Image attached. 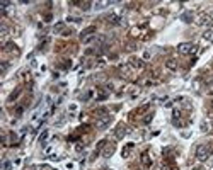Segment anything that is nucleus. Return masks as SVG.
<instances>
[{
	"label": "nucleus",
	"mask_w": 213,
	"mask_h": 170,
	"mask_svg": "<svg viewBox=\"0 0 213 170\" xmlns=\"http://www.w3.org/2000/svg\"><path fill=\"white\" fill-rule=\"evenodd\" d=\"M203 41L204 42H208V44H211L213 42V31L210 29V31H204V34H203Z\"/></svg>",
	"instance_id": "8"
},
{
	"label": "nucleus",
	"mask_w": 213,
	"mask_h": 170,
	"mask_svg": "<svg viewBox=\"0 0 213 170\" xmlns=\"http://www.w3.org/2000/svg\"><path fill=\"white\" fill-rule=\"evenodd\" d=\"M165 66H167V70H170V72H174V70H177V61H176L174 58H170L165 61Z\"/></svg>",
	"instance_id": "6"
},
{
	"label": "nucleus",
	"mask_w": 213,
	"mask_h": 170,
	"mask_svg": "<svg viewBox=\"0 0 213 170\" xmlns=\"http://www.w3.org/2000/svg\"><path fill=\"white\" fill-rule=\"evenodd\" d=\"M92 32H96V25H89L87 29H84L82 31V34H80V38H82V41L85 38H89V36H94Z\"/></svg>",
	"instance_id": "4"
},
{
	"label": "nucleus",
	"mask_w": 213,
	"mask_h": 170,
	"mask_svg": "<svg viewBox=\"0 0 213 170\" xmlns=\"http://www.w3.org/2000/svg\"><path fill=\"white\" fill-rule=\"evenodd\" d=\"M113 153H114V144H108V146L104 148V153H102V155H104L106 158H109Z\"/></svg>",
	"instance_id": "10"
},
{
	"label": "nucleus",
	"mask_w": 213,
	"mask_h": 170,
	"mask_svg": "<svg viewBox=\"0 0 213 170\" xmlns=\"http://www.w3.org/2000/svg\"><path fill=\"white\" fill-rule=\"evenodd\" d=\"M27 78H29V73L24 72V73H22V80H27Z\"/></svg>",
	"instance_id": "22"
},
{
	"label": "nucleus",
	"mask_w": 213,
	"mask_h": 170,
	"mask_svg": "<svg viewBox=\"0 0 213 170\" xmlns=\"http://www.w3.org/2000/svg\"><path fill=\"white\" fill-rule=\"evenodd\" d=\"M213 148L210 146V144H200L198 148H196V158L200 162H204V160H208L210 155H211Z\"/></svg>",
	"instance_id": "1"
},
{
	"label": "nucleus",
	"mask_w": 213,
	"mask_h": 170,
	"mask_svg": "<svg viewBox=\"0 0 213 170\" xmlns=\"http://www.w3.org/2000/svg\"><path fill=\"white\" fill-rule=\"evenodd\" d=\"M0 36H2V38H5V36H7V34H9V27H7V25L5 24H2V29H0Z\"/></svg>",
	"instance_id": "13"
},
{
	"label": "nucleus",
	"mask_w": 213,
	"mask_h": 170,
	"mask_svg": "<svg viewBox=\"0 0 213 170\" xmlns=\"http://www.w3.org/2000/svg\"><path fill=\"white\" fill-rule=\"evenodd\" d=\"M106 170H111V168H106Z\"/></svg>",
	"instance_id": "25"
},
{
	"label": "nucleus",
	"mask_w": 213,
	"mask_h": 170,
	"mask_svg": "<svg viewBox=\"0 0 213 170\" xmlns=\"http://www.w3.org/2000/svg\"><path fill=\"white\" fill-rule=\"evenodd\" d=\"M46 138H48V131H44L43 134L39 136V143H44V141H46Z\"/></svg>",
	"instance_id": "17"
},
{
	"label": "nucleus",
	"mask_w": 213,
	"mask_h": 170,
	"mask_svg": "<svg viewBox=\"0 0 213 170\" xmlns=\"http://www.w3.org/2000/svg\"><path fill=\"white\" fill-rule=\"evenodd\" d=\"M4 168H5V170H10V163H9V162H5V165H4Z\"/></svg>",
	"instance_id": "23"
},
{
	"label": "nucleus",
	"mask_w": 213,
	"mask_h": 170,
	"mask_svg": "<svg viewBox=\"0 0 213 170\" xmlns=\"http://www.w3.org/2000/svg\"><path fill=\"white\" fill-rule=\"evenodd\" d=\"M4 51L5 53H15V55H19V49H17V46H15L14 42H7L5 48H4Z\"/></svg>",
	"instance_id": "5"
},
{
	"label": "nucleus",
	"mask_w": 213,
	"mask_h": 170,
	"mask_svg": "<svg viewBox=\"0 0 213 170\" xmlns=\"http://www.w3.org/2000/svg\"><path fill=\"white\" fill-rule=\"evenodd\" d=\"M198 24H200V25H211L213 21H211V17H210V15H201L200 21H198Z\"/></svg>",
	"instance_id": "7"
},
{
	"label": "nucleus",
	"mask_w": 213,
	"mask_h": 170,
	"mask_svg": "<svg viewBox=\"0 0 213 170\" xmlns=\"http://www.w3.org/2000/svg\"><path fill=\"white\" fill-rule=\"evenodd\" d=\"M92 39H94V36H89V38H85V39H84V42H91Z\"/></svg>",
	"instance_id": "21"
},
{
	"label": "nucleus",
	"mask_w": 213,
	"mask_h": 170,
	"mask_svg": "<svg viewBox=\"0 0 213 170\" xmlns=\"http://www.w3.org/2000/svg\"><path fill=\"white\" fill-rule=\"evenodd\" d=\"M7 68H9V63H7V61H5V63H2V73L7 72Z\"/></svg>",
	"instance_id": "19"
},
{
	"label": "nucleus",
	"mask_w": 213,
	"mask_h": 170,
	"mask_svg": "<svg viewBox=\"0 0 213 170\" xmlns=\"http://www.w3.org/2000/svg\"><path fill=\"white\" fill-rule=\"evenodd\" d=\"M41 170H51L50 167H41Z\"/></svg>",
	"instance_id": "24"
},
{
	"label": "nucleus",
	"mask_w": 213,
	"mask_h": 170,
	"mask_svg": "<svg viewBox=\"0 0 213 170\" xmlns=\"http://www.w3.org/2000/svg\"><path fill=\"white\" fill-rule=\"evenodd\" d=\"M63 27H65V24H63V22L57 24V25H55V32H61V31H63Z\"/></svg>",
	"instance_id": "16"
},
{
	"label": "nucleus",
	"mask_w": 213,
	"mask_h": 170,
	"mask_svg": "<svg viewBox=\"0 0 213 170\" xmlns=\"http://www.w3.org/2000/svg\"><path fill=\"white\" fill-rule=\"evenodd\" d=\"M152 116H153V114H147V117L143 119V123H145V124H148L150 121H152Z\"/></svg>",
	"instance_id": "18"
},
{
	"label": "nucleus",
	"mask_w": 213,
	"mask_h": 170,
	"mask_svg": "<svg viewBox=\"0 0 213 170\" xmlns=\"http://www.w3.org/2000/svg\"><path fill=\"white\" fill-rule=\"evenodd\" d=\"M91 2H80V8H82V10H89V8H91Z\"/></svg>",
	"instance_id": "14"
},
{
	"label": "nucleus",
	"mask_w": 213,
	"mask_h": 170,
	"mask_svg": "<svg viewBox=\"0 0 213 170\" xmlns=\"http://www.w3.org/2000/svg\"><path fill=\"white\" fill-rule=\"evenodd\" d=\"M177 51L181 55H194L196 53V46L191 44V42H181L177 46Z\"/></svg>",
	"instance_id": "2"
},
{
	"label": "nucleus",
	"mask_w": 213,
	"mask_h": 170,
	"mask_svg": "<svg viewBox=\"0 0 213 170\" xmlns=\"http://www.w3.org/2000/svg\"><path fill=\"white\" fill-rule=\"evenodd\" d=\"M111 121H113V117H111L109 114L101 116V117L96 121V127H97V129H106V127H108L109 124H111Z\"/></svg>",
	"instance_id": "3"
},
{
	"label": "nucleus",
	"mask_w": 213,
	"mask_h": 170,
	"mask_svg": "<svg viewBox=\"0 0 213 170\" xmlns=\"http://www.w3.org/2000/svg\"><path fill=\"white\" fill-rule=\"evenodd\" d=\"M126 134V127H125V124H119L118 126V129H116V138L118 140H121L123 136Z\"/></svg>",
	"instance_id": "9"
},
{
	"label": "nucleus",
	"mask_w": 213,
	"mask_h": 170,
	"mask_svg": "<svg viewBox=\"0 0 213 170\" xmlns=\"http://www.w3.org/2000/svg\"><path fill=\"white\" fill-rule=\"evenodd\" d=\"M21 92H22L21 89H15V90H14V92L9 95V102H14V100H15V99H17L19 95H21Z\"/></svg>",
	"instance_id": "12"
},
{
	"label": "nucleus",
	"mask_w": 213,
	"mask_h": 170,
	"mask_svg": "<svg viewBox=\"0 0 213 170\" xmlns=\"http://www.w3.org/2000/svg\"><path fill=\"white\" fill-rule=\"evenodd\" d=\"M183 19H184V22H191V21H189V19H191V15H189V14H184Z\"/></svg>",
	"instance_id": "20"
},
{
	"label": "nucleus",
	"mask_w": 213,
	"mask_h": 170,
	"mask_svg": "<svg viewBox=\"0 0 213 170\" xmlns=\"http://www.w3.org/2000/svg\"><path fill=\"white\" fill-rule=\"evenodd\" d=\"M131 66H135V68H138V70H142V68L145 66V63L142 61V59H136V58H133V59H131Z\"/></svg>",
	"instance_id": "11"
},
{
	"label": "nucleus",
	"mask_w": 213,
	"mask_h": 170,
	"mask_svg": "<svg viewBox=\"0 0 213 170\" xmlns=\"http://www.w3.org/2000/svg\"><path fill=\"white\" fill-rule=\"evenodd\" d=\"M142 162H143V163H145V165H150V163H152V160H150V158H148V155H147V153H143V157H142Z\"/></svg>",
	"instance_id": "15"
}]
</instances>
